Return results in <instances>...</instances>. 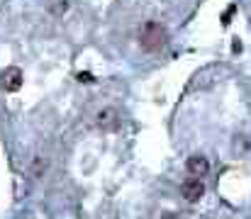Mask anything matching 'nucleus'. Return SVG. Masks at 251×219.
<instances>
[{
  "mask_svg": "<svg viewBox=\"0 0 251 219\" xmlns=\"http://www.w3.org/2000/svg\"><path fill=\"white\" fill-rule=\"evenodd\" d=\"M166 219H176V217H173V215H166Z\"/></svg>",
  "mask_w": 251,
  "mask_h": 219,
  "instance_id": "9",
  "label": "nucleus"
},
{
  "mask_svg": "<svg viewBox=\"0 0 251 219\" xmlns=\"http://www.w3.org/2000/svg\"><path fill=\"white\" fill-rule=\"evenodd\" d=\"M234 10H237V5H229V7H227V12H225V17H222V24H225V27L232 22V15H234Z\"/></svg>",
  "mask_w": 251,
  "mask_h": 219,
  "instance_id": "6",
  "label": "nucleus"
},
{
  "mask_svg": "<svg viewBox=\"0 0 251 219\" xmlns=\"http://www.w3.org/2000/svg\"><path fill=\"white\" fill-rule=\"evenodd\" d=\"M98 127H102V129H112L115 124H117V112L112 110V107H105V110H100L98 112Z\"/></svg>",
  "mask_w": 251,
  "mask_h": 219,
  "instance_id": "5",
  "label": "nucleus"
},
{
  "mask_svg": "<svg viewBox=\"0 0 251 219\" xmlns=\"http://www.w3.org/2000/svg\"><path fill=\"white\" fill-rule=\"evenodd\" d=\"M2 85H5V90H10V93H15V90H20L22 88V71L20 69H7V71L2 73Z\"/></svg>",
  "mask_w": 251,
  "mask_h": 219,
  "instance_id": "3",
  "label": "nucleus"
},
{
  "mask_svg": "<svg viewBox=\"0 0 251 219\" xmlns=\"http://www.w3.org/2000/svg\"><path fill=\"white\" fill-rule=\"evenodd\" d=\"M166 42H168V32L166 27L159 24V22H147L142 27V32H139V44L147 51H159V49L166 47Z\"/></svg>",
  "mask_w": 251,
  "mask_h": 219,
  "instance_id": "1",
  "label": "nucleus"
},
{
  "mask_svg": "<svg viewBox=\"0 0 251 219\" xmlns=\"http://www.w3.org/2000/svg\"><path fill=\"white\" fill-rule=\"evenodd\" d=\"M188 170H190L193 175H205V173L210 170V161H207L205 156H190V158H188Z\"/></svg>",
  "mask_w": 251,
  "mask_h": 219,
  "instance_id": "4",
  "label": "nucleus"
},
{
  "mask_svg": "<svg viewBox=\"0 0 251 219\" xmlns=\"http://www.w3.org/2000/svg\"><path fill=\"white\" fill-rule=\"evenodd\" d=\"M78 80H81V83H90V80H93V75H90V73H78Z\"/></svg>",
  "mask_w": 251,
  "mask_h": 219,
  "instance_id": "8",
  "label": "nucleus"
},
{
  "mask_svg": "<svg viewBox=\"0 0 251 219\" xmlns=\"http://www.w3.org/2000/svg\"><path fill=\"white\" fill-rule=\"evenodd\" d=\"M180 195L188 200V202H198L202 195H205V185L200 178H188L183 185H180Z\"/></svg>",
  "mask_w": 251,
  "mask_h": 219,
  "instance_id": "2",
  "label": "nucleus"
},
{
  "mask_svg": "<svg viewBox=\"0 0 251 219\" xmlns=\"http://www.w3.org/2000/svg\"><path fill=\"white\" fill-rule=\"evenodd\" d=\"M232 51H234V54H239V51H242V42H239V39H234V42H232Z\"/></svg>",
  "mask_w": 251,
  "mask_h": 219,
  "instance_id": "7",
  "label": "nucleus"
}]
</instances>
